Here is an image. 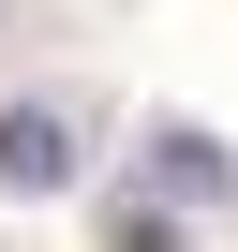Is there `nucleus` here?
<instances>
[{
    "instance_id": "obj_1",
    "label": "nucleus",
    "mask_w": 238,
    "mask_h": 252,
    "mask_svg": "<svg viewBox=\"0 0 238 252\" xmlns=\"http://www.w3.org/2000/svg\"><path fill=\"white\" fill-rule=\"evenodd\" d=\"M75 178V119L60 104H15V119H0V193H60Z\"/></svg>"
},
{
    "instance_id": "obj_2",
    "label": "nucleus",
    "mask_w": 238,
    "mask_h": 252,
    "mask_svg": "<svg viewBox=\"0 0 238 252\" xmlns=\"http://www.w3.org/2000/svg\"><path fill=\"white\" fill-rule=\"evenodd\" d=\"M149 193H223V149L208 134H149Z\"/></svg>"
},
{
    "instance_id": "obj_3",
    "label": "nucleus",
    "mask_w": 238,
    "mask_h": 252,
    "mask_svg": "<svg viewBox=\"0 0 238 252\" xmlns=\"http://www.w3.org/2000/svg\"><path fill=\"white\" fill-rule=\"evenodd\" d=\"M104 252H179V237H164V208H119V222H104Z\"/></svg>"
}]
</instances>
